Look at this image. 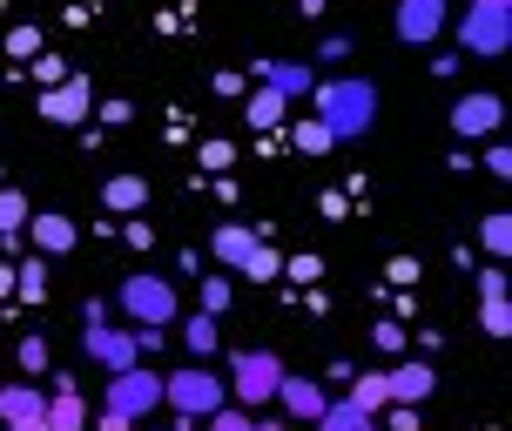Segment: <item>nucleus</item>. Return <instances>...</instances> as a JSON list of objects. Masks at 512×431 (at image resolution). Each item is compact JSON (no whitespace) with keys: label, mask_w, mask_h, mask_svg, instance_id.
I'll return each instance as SVG.
<instances>
[{"label":"nucleus","mask_w":512,"mask_h":431,"mask_svg":"<svg viewBox=\"0 0 512 431\" xmlns=\"http://www.w3.org/2000/svg\"><path fill=\"white\" fill-rule=\"evenodd\" d=\"M391 283H418V263L411 256H391Z\"/></svg>","instance_id":"nucleus-37"},{"label":"nucleus","mask_w":512,"mask_h":431,"mask_svg":"<svg viewBox=\"0 0 512 431\" xmlns=\"http://www.w3.org/2000/svg\"><path fill=\"white\" fill-rule=\"evenodd\" d=\"M230 398L243 411H256V405H270L277 398V384H283V357L277 351H230Z\"/></svg>","instance_id":"nucleus-3"},{"label":"nucleus","mask_w":512,"mask_h":431,"mask_svg":"<svg viewBox=\"0 0 512 431\" xmlns=\"http://www.w3.org/2000/svg\"><path fill=\"white\" fill-rule=\"evenodd\" d=\"M256 243H263V236H256L250 223H223V229H216V243H209V250H216V263H223V270H243Z\"/></svg>","instance_id":"nucleus-17"},{"label":"nucleus","mask_w":512,"mask_h":431,"mask_svg":"<svg viewBox=\"0 0 512 431\" xmlns=\"http://www.w3.org/2000/svg\"><path fill=\"white\" fill-rule=\"evenodd\" d=\"M95 431H128V418H122V411H102V425H95Z\"/></svg>","instance_id":"nucleus-39"},{"label":"nucleus","mask_w":512,"mask_h":431,"mask_svg":"<svg viewBox=\"0 0 512 431\" xmlns=\"http://www.w3.org/2000/svg\"><path fill=\"white\" fill-rule=\"evenodd\" d=\"M203 431H263V418L243 411V405H223V411H209V418H203Z\"/></svg>","instance_id":"nucleus-25"},{"label":"nucleus","mask_w":512,"mask_h":431,"mask_svg":"<svg viewBox=\"0 0 512 431\" xmlns=\"http://www.w3.org/2000/svg\"><path fill=\"white\" fill-rule=\"evenodd\" d=\"M317 431H378V411L351 405V398H337V405L317 411Z\"/></svg>","instance_id":"nucleus-19"},{"label":"nucleus","mask_w":512,"mask_h":431,"mask_svg":"<svg viewBox=\"0 0 512 431\" xmlns=\"http://www.w3.org/2000/svg\"><path fill=\"white\" fill-rule=\"evenodd\" d=\"M95 115V88L81 75H68V81H54V88H41V122H54V128H81Z\"/></svg>","instance_id":"nucleus-7"},{"label":"nucleus","mask_w":512,"mask_h":431,"mask_svg":"<svg viewBox=\"0 0 512 431\" xmlns=\"http://www.w3.org/2000/svg\"><path fill=\"white\" fill-rule=\"evenodd\" d=\"M351 405H364V411H384L391 405V391H384V371H364V378H351V391H344Z\"/></svg>","instance_id":"nucleus-23"},{"label":"nucleus","mask_w":512,"mask_h":431,"mask_svg":"<svg viewBox=\"0 0 512 431\" xmlns=\"http://www.w3.org/2000/svg\"><path fill=\"white\" fill-rule=\"evenodd\" d=\"M277 398H283V411H290V418H304V425H317V411L331 405V398H324V384H317V378H290V371H283Z\"/></svg>","instance_id":"nucleus-14"},{"label":"nucleus","mask_w":512,"mask_h":431,"mask_svg":"<svg viewBox=\"0 0 512 431\" xmlns=\"http://www.w3.org/2000/svg\"><path fill=\"white\" fill-rule=\"evenodd\" d=\"M310 115L331 128V142H358L364 128L378 122V88H371V81H351V75L317 81V88H310Z\"/></svg>","instance_id":"nucleus-1"},{"label":"nucleus","mask_w":512,"mask_h":431,"mask_svg":"<svg viewBox=\"0 0 512 431\" xmlns=\"http://www.w3.org/2000/svg\"><path fill=\"white\" fill-rule=\"evenodd\" d=\"M317 270H324L317 256H297V263H283V277H297V283H310V277H317Z\"/></svg>","instance_id":"nucleus-34"},{"label":"nucleus","mask_w":512,"mask_h":431,"mask_svg":"<svg viewBox=\"0 0 512 431\" xmlns=\"http://www.w3.org/2000/svg\"><path fill=\"white\" fill-rule=\"evenodd\" d=\"M21 371H48V337H27L21 344Z\"/></svg>","instance_id":"nucleus-31"},{"label":"nucleus","mask_w":512,"mask_h":431,"mask_svg":"<svg viewBox=\"0 0 512 431\" xmlns=\"http://www.w3.org/2000/svg\"><path fill=\"white\" fill-rule=\"evenodd\" d=\"M492 128H499V95H459L452 102V135L472 142V135H492Z\"/></svg>","instance_id":"nucleus-11"},{"label":"nucleus","mask_w":512,"mask_h":431,"mask_svg":"<svg viewBox=\"0 0 512 431\" xmlns=\"http://www.w3.org/2000/svg\"><path fill=\"white\" fill-rule=\"evenodd\" d=\"M182 344H189V357H196V364H209V357H216V344H223L216 317H209V310H196V317L182 324Z\"/></svg>","instance_id":"nucleus-21"},{"label":"nucleus","mask_w":512,"mask_h":431,"mask_svg":"<svg viewBox=\"0 0 512 431\" xmlns=\"http://www.w3.org/2000/svg\"><path fill=\"white\" fill-rule=\"evenodd\" d=\"M81 344H88V357H95L102 371H128V364H142L135 330H115L108 317H102V324H81Z\"/></svg>","instance_id":"nucleus-9"},{"label":"nucleus","mask_w":512,"mask_h":431,"mask_svg":"<svg viewBox=\"0 0 512 431\" xmlns=\"http://www.w3.org/2000/svg\"><path fill=\"white\" fill-rule=\"evenodd\" d=\"M102 203L115 209V216H128V209H149V176H108Z\"/></svg>","instance_id":"nucleus-20"},{"label":"nucleus","mask_w":512,"mask_h":431,"mask_svg":"<svg viewBox=\"0 0 512 431\" xmlns=\"http://www.w3.org/2000/svg\"><path fill=\"white\" fill-rule=\"evenodd\" d=\"M432 384H438V371L425 364V357H411V364H391V371H384L391 405H425V398H432Z\"/></svg>","instance_id":"nucleus-10"},{"label":"nucleus","mask_w":512,"mask_h":431,"mask_svg":"<svg viewBox=\"0 0 512 431\" xmlns=\"http://www.w3.org/2000/svg\"><path fill=\"white\" fill-rule=\"evenodd\" d=\"M283 108H290V102H283L277 88H256L250 108H243V122H250V128H277V122H283Z\"/></svg>","instance_id":"nucleus-22"},{"label":"nucleus","mask_w":512,"mask_h":431,"mask_svg":"<svg viewBox=\"0 0 512 431\" xmlns=\"http://www.w3.org/2000/svg\"><path fill=\"white\" fill-rule=\"evenodd\" d=\"M479 297H486V304H479V330H486V337H506V330H512V310H506V270H479Z\"/></svg>","instance_id":"nucleus-12"},{"label":"nucleus","mask_w":512,"mask_h":431,"mask_svg":"<svg viewBox=\"0 0 512 431\" xmlns=\"http://www.w3.org/2000/svg\"><path fill=\"white\" fill-rule=\"evenodd\" d=\"M7 48H14V54H34V48H41V34H34V27H14V41H7Z\"/></svg>","instance_id":"nucleus-36"},{"label":"nucleus","mask_w":512,"mask_h":431,"mask_svg":"<svg viewBox=\"0 0 512 431\" xmlns=\"http://www.w3.org/2000/svg\"><path fill=\"white\" fill-rule=\"evenodd\" d=\"M162 405H176V418H196V425H203L209 411L230 405V384L216 378L209 364H189V371H169V378H162Z\"/></svg>","instance_id":"nucleus-2"},{"label":"nucleus","mask_w":512,"mask_h":431,"mask_svg":"<svg viewBox=\"0 0 512 431\" xmlns=\"http://www.w3.org/2000/svg\"><path fill=\"white\" fill-rule=\"evenodd\" d=\"M27 236H34V250H41V256H68V250L81 243V229L68 223V216H54V209L27 216Z\"/></svg>","instance_id":"nucleus-13"},{"label":"nucleus","mask_w":512,"mask_h":431,"mask_svg":"<svg viewBox=\"0 0 512 431\" xmlns=\"http://www.w3.org/2000/svg\"><path fill=\"white\" fill-rule=\"evenodd\" d=\"M27 216H34V209H27V196H21V189H0V236H21V229H27Z\"/></svg>","instance_id":"nucleus-24"},{"label":"nucleus","mask_w":512,"mask_h":431,"mask_svg":"<svg viewBox=\"0 0 512 431\" xmlns=\"http://www.w3.org/2000/svg\"><path fill=\"white\" fill-rule=\"evenodd\" d=\"M155 405H162V371H142V364L108 371V411H122L128 425H135V418H149Z\"/></svg>","instance_id":"nucleus-5"},{"label":"nucleus","mask_w":512,"mask_h":431,"mask_svg":"<svg viewBox=\"0 0 512 431\" xmlns=\"http://www.w3.org/2000/svg\"><path fill=\"white\" fill-rule=\"evenodd\" d=\"M14 418H48L41 384H7V391H0V425H14Z\"/></svg>","instance_id":"nucleus-18"},{"label":"nucleus","mask_w":512,"mask_h":431,"mask_svg":"<svg viewBox=\"0 0 512 431\" xmlns=\"http://www.w3.org/2000/svg\"><path fill=\"white\" fill-rule=\"evenodd\" d=\"M122 310L135 324H176V290L162 277H149V270H135V277L122 283Z\"/></svg>","instance_id":"nucleus-6"},{"label":"nucleus","mask_w":512,"mask_h":431,"mask_svg":"<svg viewBox=\"0 0 512 431\" xmlns=\"http://www.w3.org/2000/svg\"><path fill=\"white\" fill-rule=\"evenodd\" d=\"M128 115H135V108H128V102H102V122H108V128H122Z\"/></svg>","instance_id":"nucleus-38"},{"label":"nucleus","mask_w":512,"mask_h":431,"mask_svg":"<svg viewBox=\"0 0 512 431\" xmlns=\"http://www.w3.org/2000/svg\"><path fill=\"white\" fill-rule=\"evenodd\" d=\"M7 431H48V418H14Z\"/></svg>","instance_id":"nucleus-40"},{"label":"nucleus","mask_w":512,"mask_h":431,"mask_svg":"<svg viewBox=\"0 0 512 431\" xmlns=\"http://www.w3.org/2000/svg\"><path fill=\"white\" fill-rule=\"evenodd\" d=\"M445 14H452V0H398V14H391V34H398L405 48H425V41H438Z\"/></svg>","instance_id":"nucleus-8"},{"label":"nucleus","mask_w":512,"mask_h":431,"mask_svg":"<svg viewBox=\"0 0 512 431\" xmlns=\"http://www.w3.org/2000/svg\"><path fill=\"white\" fill-rule=\"evenodd\" d=\"M48 431H88V405H81L75 378H54V398H48Z\"/></svg>","instance_id":"nucleus-15"},{"label":"nucleus","mask_w":512,"mask_h":431,"mask_svg":"<svg viewBox=\"0 0 512 431\" xmlns=\"http://www.w3.org/2000/svg\"><path fill=\"white\" fill-rule=\"evenodd\" d=\"M14 283H21V297H48V263H27Z\"/></svg>","instance_id":"nucleus-30"},{"label":"nucleus","mask_w":512,"mask_h":431,"mask_svg":"<svg viewBox=\"0 0 512 431\" xmlns=\"http://www.w3.org/2000/svg\"><path fill=\"white\" fill-rule=\"evenodd\" d=\"M344 54H351V41H344V34H331V41H324V48H317V61H324V68H337V61H344Z\"/></svg>","instance_id":"nucleus-32"},{"label":"nucleus","mask_w":512,"mask_h":431,"mask_svg":"<svg viewBox=\"0 0 512 431\" xmlns=\"http://www.w3.org/2000/svg\"><path fill=\"white\" fill-rule=\"evenodd\" d=\"M256 81H263V88H277L283 102L317 88V81H310V68H297V61H263V54H256Z\"/></svg>","instance_id":"nucleus-16"},{"label":"nucleus","mask_w":512,"mask_h":431,"mask_svg":"<svg viewBox=\"0 0 512 431\" xmlns=\"http://www.w3.org/2000/svg\"><path fill=\"white\" fill-rule=\"evenodd\" d=\"M479 243H486L492 256H506V250H512V223H506V209H492L486 223H479Z\"/></svg>","instance_id":"nucleus-27"},{"label":"nucleus","mask_w":512,"mask_h":431,"mask_svg":"<svg viewBox=\"0 0 512 431\" xmlns=\"http://www.w3.org/2000/svg\"><path fill=\"white\" fill-rule=\"evenodd\" d=\"M203 310H209V317L230 310V277H203Z\"/></svg>","instance_id":"nucleus-29"},{"label":"nucleus","mask_w":512,"mask_h":431,"mask_svg":"<svg viewBox=\"0 0 512 431\" xmlns=\"http://www.w3.org/2000/svg\"><path fill=\"white\" fill-rule=\"evenodd\" d=\"M459 48L472 61H499L512 48V7H465L459 14Z\"/></svg>","instance_id":"nucleus-4"},{"label":"nucleus","mask_w":512,"mask_h":431,"mask_svg":"<svg viewBox=\"0 0 512 431\" xmlns=\"http://www.w3.org/2000/svg\"><path fill=\"white\" fill-rule=\"evenodd\" d=\"M465 7H512V0H465Z\"/></svg>","instance_id":"nucleus-41"},{"label":"nucleus","mask_w":512,"mask_h":431,"mask_svg":"<svg viewBox=\"0 0 512 431\" xmlns=\"http://www.w3.org/2000/svg\"><path fill=\"white\" fill-rule=\"evenodd\" d=\"M243 270H250L256 283H270V277H283V256L270 250V243H256V250H250V263H243Z\"/></svg>","instance_id":"nucleus-28"},{"label":"nucleus","mask_w":512,"mask_h":431,"mask_svg":"<svg viewBox=\"0 0 512 431\" xmlns=\"http://www.w3.org/2000/svg\"><path fill=\"white\" fill-rule=\"evenodd\" d=\"M297 149H304V155H331L337 142H331V128L317 122V115H304V122H297Z\"/></svg>","instance_id":"nucleus-26"},{"label":"nucleus","mask_w":512,"mask_h":431,"mask_svg":"<svg viewBox=\"0 0 512 431\" xmlns=\"http://www.w3.org/2000/svg\"><path fill=\"white\" fill-rule=\"evenodd\" d=\"M391 411V431H418V405H384Z\"/></svg>","instance_id":"nucleus-33"},{"label":"nucleus","mask_w":512,"mask_h":431,"mask_svg":"<svg viewBox=\"0 0 512 431\" xmlns=\"http://www.w3.org/2000/svg\"><path fill=\"white\" fill-rule=\"evenodd\" d=\"M203 169H230V142H203Z\"/></svg>","instance_id":"nucleus-35"}]
</instances>
